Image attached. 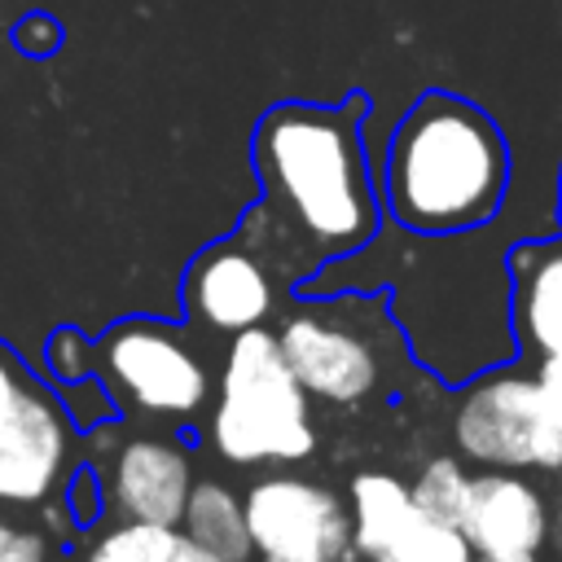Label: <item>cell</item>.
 Wrapping results in <instances>:
<instances>
[{
	"label": "cell",
	"mask_w": 562,
	"mask_h": 562,
	"mask_svg": "<svg viewBox=\"0 0 562 562\" xmlns=\"http://www.w3.org/2000/svg\"><path fill=\"white\" fill-rule=\"evenodd\" d=\"M369 114L364 92L277 101L259 114L250 136L259 202L241 215L237 237L268 259L281 285H303L378 237L382 202L360 136Z\"/></svg>",
	"instance_id": "cell-1"
},
{
	"label": "cell",
	"mask_w": 562,
	"mask_h": 562,
	"mask_svg": "<svg viewBox=\"0 0 562 562\" xmlns=\"http://www.w3.org/2000/svg\"><path fill=\"white\" fill-rule=\"evenodd\" d=\"M509 176L501 123L470 97L430 88L386 140L378 202L413 237H461L496 220Z\"/></svg>",
	"instance_id": "cell-2"
},
{
	"label": "cell",
	"mask_w": 562,
	"mask_h": 562,
	"mask_svg": "<svg viewBox=\"0 0 562 562\" xmlns=\"http://www.w3.org/2000/svg\"><path fill=\"white\" fill-rule=\"evenodd\" d=\"M277 347L294 369L299 386L325 404H364L386 382L395 356H404V329L391 316L386 294L338 290L299 294L277 321Z\"/></svg>",
	"instance_id": "cell-3"
},
{
	"label": "cell",
	"mask_w": 562,
	"mask_h": 562,
	"mask_svg": "<svg viewBox=\"0 0 562 562\" xmlns=\"http://www.w3.org/2000/svg\"><path fill=\"white\" fill-rule=\"evenodd\" d=\"M211 448L233 465H294L316 452L312 395L299 386L268 325H250L228 342L211 408Z\"/></svg>",
	"instance_id": "cell-4"
},
{
	"label": "cell",
	"mask_w": 562,
	"mask_h": 562,
	"mask_svg": "<svg viewBox=\"0 0 562 562\" xmlns=\"http://www.w3.org/2000/svg\"><path fill=\"white\" fill-rule=\"evenodd\" d=\"M452 443L465 461L492 470L562 465V422L549 413L536 373L505 364L465 378L452 408Z\"/></svg>",
	"instance_id": "cell-5"
},
{
	"label": "cell",
	"mask_w": 562,
	"mask_h": 562,
	"mask_svg": "<svg viewBox=\"0 0 562 562\" xmlns=\"http://www.w3.org/2000/svg\"><path fill=\"white\" fill-rule=\"evenodd\" d=\"M75 457V422L57 386H44L0 342V505H44L61 496Z\"/></svg>",
	"instance_id": "cell-6"
},
{
	"label": "cell",
	"mask_w": 562,
	"mask_h": 562,
	"mask_svg": "<svg viewBox=\"0 0 562 562\" xmlns=\"http://www.w3.org/2000/svg\"><path fill=\"white\" fill-rule=\"evenodd\" d=\"M97 378L140 417H198L211 400V373L202 356L162 321L132 316L105 329L97 342Z\"/></svg>",
	"instance_id": "cell-7"
},
{
	"label": "cell",
	"mask_w": 562,
	"mask_h": 562,
	"mask_svg": "<svg viewBox=\"0 0 562 562\" xmlns=\"http://www.w3.org/2000/svg\"><path fill=\"white\" fill-rule=\"evenodd\" d=\"M250 549L281 553V558H312V562H342L351 549V514L347 505L303 479V474H263L241 496Z\"/></svg>",
	"instance_id": "cell-8"
},
{
	"label": "cell",
	"mask_w": 562,
	"mask_h": 562,
	"mask_svg": "<svg viewBox=\"0 0 562 562\" xmlns=\"http://www.w3.org/2000/svg\"><path fill=\"white\" fill-rule=\"evenodd\" d=\"M277 272L237 233L206 246L184 272V312L215 334L268 325L277 307Z\"/></svg>",
	"instance_id": "cell-9"
},
{
	"label": "cell",
	"mask_w": 562,
	"mask_h": 562,
	"mask_svg": "<svg viewBox=\"0 0 562 562\" xmlns=\"http://www.w3.org/2000/svg\"><path fill=\"white\" fill-rule=\"evenodd\" d=\"M105 509L114 518H145V522H180L189 487H193V457L167 435H132L105 452Z\"/></svg>",
	"instance_id": "cell-10"
},
{
	"label": "cell",
	"mask_w": 562,
	"mask_h": 562,
	"mask_svg": "<svg viewBox=\"0 0 562 562\" xmlns=\"http://www.w3.org/2000/svg\"><path fill=\"white\" fill-rule=\"evenodd\" d=\"M457 527L465 531L474 553H501V558H518V553L540 558V549L553 540V514L540 487L527 483L518 470H492V465L470 474L465 509Z\"/></svg>",
	"instance_id": "cell-11"
},
{
	"label": "cell",
	"mask_w": 562,
	"mask_h": 562,
	"mask_svg": "<svg viewBox=\"0 0 562 562\" xmlns=\"http://www.w3.org/2000/svg\"><path fill=\"white\" fill-rule=\"evenodd\" d=\"M514 342L531 356L562 351V237H527L505 250Z\"/></svg>",
	"instance_id": "cell-12"
},
{
	"label": "cell",
	"mask_w": 562,
	"mask_h": 562,
	"mask_svg": "<svg viewBox=\"0 0 562 562\" xmlns=\"http://www.w3.org/2000/svg\"><path fill=\"white\" fill-rule=\"evenodd\" d=\"M347 514H351V549L360 558H386L408 518L417 514L408 483L386 470H360L347 487Z\"/></svg>",
	"instance_id": "cell-13"
},
{
	"label": "cell",
	"mask_w": 562,
	"mask_h": 562,
	"mask_svg": "<svg viewBox=\"0 0 562 562\" xmlns=\"http://www.w3.org/2000/svg\"><path fill=\"white\" fill-rule=\"evenodd\" d=\"M180 536L211 549L215 558H228V562H250L255 549H250V531H246V509H241V496L215 479H193L189 487V501H184V514H180Z\"/></svg>",
	"instance_id": "cell-14"
},
{
	"label": "cell",
	"mask_w": 562,
	"mask_h": 562,
	"mask_svg": "<svg viewBox=\"0 0 562 562\" xmlns=\"http://www.w3.org/2000/svg\"><path fill=\"white\" fill-rule=\"evenodd\" d=\"M180 540L184 536L171 522L114 518L83 544V562H171Z\"/></svg>",
	"instance_id": "cell-15"
},
{
	"label": "cell",
	"mask_w": 562,
	"mask_h": 562,
	"mask_svg": "<svg viewBox=\"0 0 562 562\" xmlns=\"http://www.w3.org/2000/svg\"><path fill=\"white\" fill-rule=\"evenodd\" d=\"M386 558H395V562H474V544L465 540V531L457 522H439L417 509Z\"/></svg>",
	"instance_id": "cell-16"
},
{
	"label": "cell",
	"mask_w": 562,
	"mask_h": 562,
	"mask_svg": "<svg viewBox=\"0 0 562 562\" xmlns=\"http://www.w3.org/2000/svg\"><path fill=\"white\" fill-rule=\"evenodd\" d=\"M465 487H470V474L457 457H430L417 479L408 483V496L422 514L439 518V522H461V509H465Z\"/></svg>",
	"instance_id": "cell-17"
},
{
	"label": "cell",
	"mask_w": 562,
	"mask_h": 562,
	"mask_svg": "<svg viewBox=\"0 0 562 562\" xmlns=\"http://www.w3.org/2000/svg\"><path fill=\"white\" fill-rule=\"evenodd\" d=\"M57 400H61L66 417L75 422V430H97L101 422L114 417V395L105 391V382L97 373L79 378V382H57Z\"/></svg>",
	"instance_id": "cell-18"
},
{
	"label": "cell",
	"mask_w": 562,
	"mask_h": 562,
	"mask_svg": "<svg viewBox=\"0 0 562 562\" xmlns=\"http://www.w3.org/2000/svg\"><path fill=\"white\" fill-rule=\"evenodd\" d=\"M44 364L57 382H79L97 373V351L79 329H53L44 342Z\"/></svg>",
	"instance_id": "cell-19"
},
{
	"label": "cell",
	"mask_w": 562,
	"mask_h": 562,
	"mask_svg": "<svg viewBox=\"0 0 562 562\" xmlns=\"http://www.w3.org/2000/svg\"><path fill=\"white\" fill-rule=\"evenodd\" d=\"M9 44H13L22 57L44 61V57H57V53H61L66 31H61V22H57L53 13L31 9V13H22V18L9 26Z\"/></svg>",
	"instance_id": "cell-20"
},
{
	"label": "cell",
	"mask_w": 562,
	"mask_h": 562,
	"mask_svg": "<svg viewBox=\"0 0 562 562\" xmlns=\"http://www.w3.org/2000/svg\"><path fill=\"white\" fill-rule=\"evenodd\" d=\"M57 501H61V509H66L70 527L88 531V527L101 518V509H105V487H101V474H97L92 465H75Z\"/></svg>",
	"instance_id": "cell-21"
},
{
	"label": "cell",
	"mask_w": 562,
	"mask_h": 562,
	"mask_svg": "<svg viewBox=\"0 0 562 562\" xmlns=\"http://www.w3.org/2000/svg\"><path fill=\"white\" fill-rule=\"evenodd\" d=\"M0 562H48V536L9 522V531L0 536Z\"/></svg>",
	"instance_id": "cell-22"
},
{
	"label": "cell",
	"mask_w": 562,
	"mask_h": 562,
	"mask_svg": "<svg viewBox=\"0 0 562 562\" xmlns=\"http://www.w3.org/2000/svg\"><path fill=\"white\" fill-rule=\"evenodd\" d=\"M536 386L549 404V413L562 422V351H549V356H536Z\"/></svg>",
	"instance_id": "cell-23"
},
{
	"label": "cell",
	"mask_w": 562,
	"mask_h": 562,
	"mask_svg": "<svg viewBox=\"0 0 562 562\" xmlns=\"http://www.w3.org/2000/svg\"><path fill=\"white\" fill-rule=\"evenodd\" d=\"M171 562H228V558H215L211 549H202V544H193V540H180V549H176Z\"/></svg>",
	"instance_id": "cell-24"
},
{
	"label": "cell",
	"mask_w": 562,
	"mask_h": 562,
	"mask_svg": "<svg viewBox=\"0 0 562 562\" xmlns=\"http://www.w3.org/2000/svg\"><path fill=\"white\" fill-rule=\"evenodd\" d=\"M474 562H536L531 553H518V558H501V553H474Z\"/></svg>",
	"instance_id": "cell-25"
},
{
	"label": "cell",
	"mask_w": 562,
	"mask_h": 562,
	"mask_svg": "<svg viewBox=\"0 0 562 562\" xmlns=\"http://www.w3.org/2000/svg\"><path fill=\"white\" fill-rule=\"evenodd\" d=\"M259 562H312V558H281V553H259Z\"/></svg>",
	"instance_id": "cell-26"
},
{
	"label": "cell",
	"mask_w": 562,
	"mask_h": 562,
	"mask_svg": "<svg viewBox=\"0 0 562 562\" xmlns=\"http://www.w3.org/2000/svg\"><path fill=\"white\" fill-rule=\"evenodd\" d=\"M558 211H562V176H558Z\"/></svg>",
	"instance_id": "cell-27"
},
{
	"label": "cell",
	"mask_w": 562,
	"mask_h": 562,
	"mask_svg": "<svg viewBox=\"0 0 562 562\" xmlns=\"http://www.w3.org/2000/svg\"><path fill=\"white\" fill-rule=\"evenodd\" d=\"M558 527H562V496H558Z\"/></svg>",
	"instance_id": "cell-28"
},
{
	"label": "cell",
	"mask_w": 562,
	"mask_h": 562,
	"mask_svg": "<svg viewBox=\"0 0 562 562\" xmlns=\"http://www.w3.org/2000/svg\"><path fill=\"white\" fill-rule=\"evenodd\" d=\"M369 562H395V558H369Z\"/></svg>",
	"instance_id": "cell-29"
},
{
	"label": "cell",
	"mask_w": 562,
	"mask_h": 562,
	"mask_svg": "<svg viewBox=\"0 0 562 562\" xmlns=\"http://www.w3.org/2000/svg\"><path fill=\"white\" fill-rule=\"evenodd\" d=\"M4 531H9V522H4V518H0V536H4Z\"/></svg>",
	"instance_id": "cell-30"
},
{
	"label": "cell",
	"mask_w": 562,
	"mask_h": 562,
	"mask_svg": "<svg viewBox=\"0 0 562 562\" xmlns=\"http://www.w3.org/2000/svg\"><path fill=\"white\" fill-rule=\"evenodd\" d=\"M558 474H562V465H558Z\"/></svg>",
	"instance_id": "cell-31"
}]
</instances>
